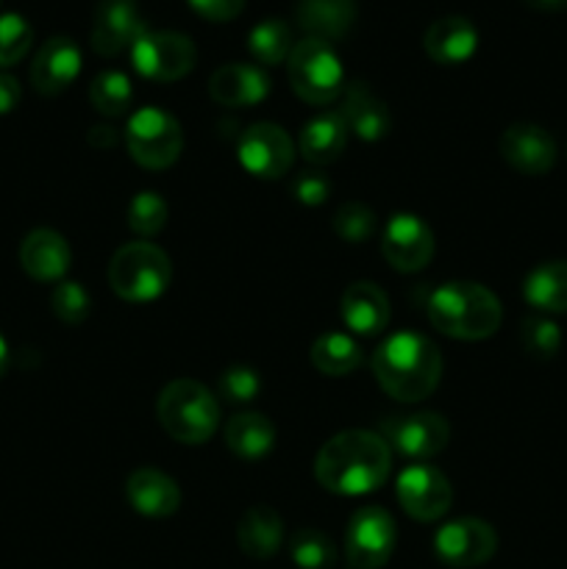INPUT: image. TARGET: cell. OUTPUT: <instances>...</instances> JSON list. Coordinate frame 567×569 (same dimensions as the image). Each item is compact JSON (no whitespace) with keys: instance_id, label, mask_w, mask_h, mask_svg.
<instances>
[{"instance_id":"obj_9","label":"cell","mask_w":567,"mask_h":569,"mask_svg":"<svg viewBox=\"0 0 567 569\" xmlns=\"http://www.w3.org/2000/svg\"><path fill=\"white\" fill-rule=\"evenodd\" d=\"M398 542L392 515L381 506H365L356 511L345 531V559L354 569H381Z\"/></svg>"},{"instance_id":"obj_20","label":"cell","mask_w":567,"mask_h":569,"mask_svg":"<svg viewBox=\"0 0 567 569\" xmlns=\"http://www.w3.org/2000/svg\"><path fill=\"white\" fill-rule=\"evenodd\" d=\"M126 498L142 517L161 520V517H170L178 511V506H181V489L161 470L139 467V470H133L128 476Z\"/></svg>"},{"instance_id":"obj_12","label":"cell","mask_w":567,"mask_h":569,"mask_svg":"<svg viewBox=\"0 0 567 569\" xmlns=\"http://www.w3.org/2000/svg\"><path fill=\"white\" fill-rule=\"evenodd\" d=\"M237 156L239 164L253 178L278 181L292 167L295 144L284 128L272 126V122H256L239 137Z\"/></svg>"},{"instance_id":"obj_4","label":"cell","mask_w":567,"mask_h":569,"mask_svg":"<svg viewBox=\"0 0 567 569\" xmlns=\"http://www.w3.org/2000/svg\"><path fill=\"white\" fill-rule=\"evenodd\" d=\"M156 415H159L161 428L176 442L203 445L217 431L220 406L203 383L192 381V378H178V381L167 383L165 392L159 395Z\"/></svg>"},{"instance_id":"obj_23","label":"cell","mask_w":567,"mask_h":569,"mask_svg":"<svg viewBox=\"0 0 567 569\" xmlns=\"http://www.w3.org/2000/svg\"><path fill=\"white\" fill-rule=\"evenodd\" d=\"M298 26L309 33V39L320 42H337L348 37V31L356 22V0H300Z\"/></svg>"},{"instance_id":"obj_42","label":"cell","mask_w":567,"mask_h":569,"mask_svg":"<svg viewBox=\"0 0 567 569\" xmlns=\"http://www.w3.org/2000/svg\"><path fill=\"white\" fill-rule=\"evenodd\" d=\"M89 144H92V148H98V150L115 148L117 131L111 126H94L92 131H89Z\"/></svg>"},{"instance_id":"obj_11","label":"cell","mask_w":567,"mask_h":569,"mask_svg":"<svg viewBox=\"0 0 567 569\" xmlns=\"http://www.w3.org/2000/svg\"><path fill=\"white\" fill-rule=\"evenodd\" d=\"M378 437L389 445V450H398L400 456L431 459L448 448L450 426L445 417L434 415V411H420V415L387 417L378 428Z\"/></svg>"},{"instance_id":"obj_17","label":"cell","mask_w":567,"mask_h":569,"mask_svg":"<svg viewBox=\"0 0 567 569\" xmlns=\"http://www.w3.org/2000/svg\"><path fill=\"white\" fill-rule=\"evenodd\" d=\"M81 72V50L72 39L53 37L39 48L31 64V83L39 94H61Z\"/></svg>"},{"instance_id":"obj_38","label":"cell","mask_w":567,"mask_h":569,"mask_svg":"<svg viewBox=\"0 0 567 569\" xmlns=\"http://www.w3.org/2000/svg\"><path fill=\"white\" fill-rule=\"evenodd\" d=\"M261 392L259 372L250 367H228L217 381V395L226 403H253L256 395Z\"/></svg>"},{"instance_id":"obj_3","label":"cell","mask_w":567,"mask_h":569,"mask_svg":"<svg viewBox=\"0 0 567 569\" xmlns=\"http://www.w3.org/2000/svg\"><path fill=\"white\" fill-rule=\"evenodd\" d=\"M428 320L439 333L465 342L489 339L500 328V300L481 283L454 281L434 289L428 298Z\"/></svg>"},{"instance_id":"obj_7","label":"cell","mask_w":567,"mask_h":569,"mask_svg":"<svg viewBox=\"0 0 567 569\" xmlns=\"http://www.w3.org/2000/svg\"><path fill=\"white\" fill-rule=\"evenodd\" d=\"M126 142L131 159L148 170H165L176 164L183 150L181 122L159 106H145L133 111L126 128Z\"/></svg>"},{"instance_id":"obj_26","label":"cell","mask_w":567,"mask_h":569,"mask_svg":"<svg viewBox=\"0 0 567 569\" xmlns=\"http://www.w3.org/2000/svg\"><path fill=\"white\" fill-rule=\"evenodd\" d=\"M237 542L250 559H272L284 542V520L270 506H253L239 517Z\"/></svg>"},{"instance_id":"obj_15","label":"cell","mask_w":567,"mask_h":569,"mask_svg":"<svg viewBox=\"0 0 567 569\" xmlns=\"http://www.w3.org/2000/svg\"><path fill=\"white\" fill-rule=\"evenodd\" d=\"M148 26L139 17L137 0H100L94 11L92 48L100 56H120L131 50Z\"/></svg>"},{"instance_id":"obj_6","label":"cell","mask_w":567,"mask_h":569,"mask_svg":"<svg viewBox=\"0 0 567 569\" xmlns=\"http://www.w3.org/2000/svg\"><path fill=\"white\" fill-rule=\"evenodd\" d=\"M289 83L295 94L311 106H326L331 100L342 98L345 92V70L334 48L320 39L298 42L287 59Z\"/></svg>"},{"instance_id":"obj_33","label":"cell","mask_w":567,"mask_h":569,"mask_svg":"<svg viewBox=\"0 0 567 569\" xmlns=\"http://www.w3.org/2000/svg\"><path fill=\"white\" fill-rule=\"evenodd\" d=\"M331 228L342 242L361 244L376 233V211L367 203H361V200H348V203H342L334 211Z\"/></svg>"},{"instance_id":"obj_30","label":"cell","mask_w":567,"mask_h":569,"mask_svg":"<svg viewBox=\"0 0 567 569\" xmlns=\"http://www.w3.org/2000/svg\"><path fill=\"white\" fill-rule=\"evenodd\" d=\"M292 48V31H289V26L284 20L259 22V26H253V31L248 37V50L253 53V59L267 67H276L281 61H287Z\"/></svg>"},{"instance_id":"obj_5","label":"cell","mask_w":567,"mask_h":569,"mask_svg":"<svg viewBox=\"0 0 567 569\" xmlns=\"http://www.w3.org/2000/svg\"><path fill=\"white\" fill-rule=\"evenodd\" d=\"M172 264L161 248L150 242L122 244L109 264V283L122 300L148 303L170 287Z\"/></svg>"},{"instance_id":"obj_16","label":"cell","mask_w":567,"mask_h":569,"mask_svg":"<svg viewBox=\"0 0 567 569\" xmlns=\"http://www.w3.org/2000/svg\"><path fill=\"white\" fill-rule=\"evenodd\" d=\"M500 156L523 176H545L556 164V142L545 128L517 122L500 137Z\"/></svg>"},{"instance_id":"obj_24","label":"cell","mask_w":567,"mask_h":569,"mask_svg":"<svg viewBox=\"0 0 567 569\" xmlns=\"http://www.w3.org/2000/svg\"><path fill=\"white\" fill-rule=\"evenodd\" d=\"M342 320L359 337H376L389 322V298L376 283H350L342 295Z\"/></svg>"},{"instance_id":"obj_37","label":"cell","mask_w":567,"mask_h":569,"mask_svg":"<svg viewBox=\"0 0 567 569\" xmlns=\"http://www.w3.org/2000/svg\"><path fill=\"white\" fill-rule=\"evenodd\" d=\"M50 306H53V315L59 317L67 326H78L89 317L92 309V298H89L87 289L76 281H59V287L50 295Z\"/></svg>"},{"instance_id":"obj_36","label":"cell","mask_w":567,"mask_h":569,"mask_svg":"<svg viewBox=\"0 0 567 569\" xmlns=\"http://www.w3.org/2000/svg\"><path fill=\"white\" fill-rule=\"evenodd\" d=\"M33 31L26 17L0 14V67H11L31 50Z\"/></svg>"},{"instance_id":"obj_1","label":"cell","mask_w":567,"mask_h":569,"mask_svg":"<svg viewBox=\"0 0 567 569\" xmlns=\"http://www.w3.org/2000/svg\"><path fill=\"white\" fill-rule=\"evenodd\" d=\"M392 470V450L378 433L342 431L328 439L315 461V476L322 489L345 498L370 495L387 483Z\"/></svg>"},{"instance_id":"obj_22","label":"cell","mask_w":567,"mask_h":569,"mask_svg":"<svg viewBox=\"0 0 567 569\" xmlns=\"http://www.w3.org/2000/svg\"><path fill=\"white\" fill-rule=\"evenodd\" d=\"M70 244L50 228H37L20 244V264L37 281H61L70 270Z\"/></svg>"},{"instance_id":"obj_41","label":"cell","mask_w":567,"mask_h":569,"mask_svg":"<svg viewBox=\"0 0 567 569\" xmlns=\"http://www.w3.org/2000/svg\"><path fill=\"white\" fill-rule=\"evenodd\" d=\"M20 83L9 72H0V114H11L20 103Z\"/></svg>"},{"instance_id":"obj_2","label":"cell","mask_w":567,"mask_h":569,"mask_svg":"<svg viewBox=\"0 0 567 569\" xmlns=\"http://www.w3.org/2000/svg\"><path fill=\"white\" fill-rule=\"evenodd\" d=\"M372 376L389 398L417 403L439 387L442 353L422 333L398 331L372 353Z\"/></svg>"},{"instance_id":"obj_27","label":"cell","mask_w":567,"mask_h":569,"mask_svg":"<svg viewBox=\"0 0 567 569\" xmlns=\"http://www.w3.org/2000/svg\"><path fill=\"white\" fill-rule=\"evenodd\" d=\"M226 445L239 459L259 461L276 445V426L265 415H256V411L233 415L226 426Z\"/></svg>"},{"instance_id":"obj_14","label":"cell","mask_w":567,"mask_h":569,"mask_svg":"<svg viewBox=\"0 0 567 569\" xmlns=\"http://www.w3.org/2000/svg\"><path fill=\"white\" fill-rule=\"evenodd\" d=\"M381 253L398 272H417L431 261L434 233L420 217L395 214L381 237Z\"/></svg>"},{"instance_id":"obj_10","label":"cell","mask_w":567,"mask_h":569,"mask_svg":"<svg viewBox=\"0 0 567 569\" xmlns=\"http://www.w3.org/2000/svg\"><path fill=\"white\" fill-rule=\"evenodd\" d=\"M398 503L411 520L434 522L448 515L454 503V489L442 470L431 465H409L395 483Z\"/></svg>"},{"instance_id":"obj_25","label":"cell","mask_w":567,"mask_h":569,"mask_svg":"<svg viewBox=\"0 0 567 569\" xmlns=\"http://www.w3.org/2000/svg\"><path fill=\"white\" fill-rule=\"evenodd\" d=\"M345 144H348V126L339 117V111H326V114L311 117L298 139L300 156L315 167L337 161L342 156Z\"/></svg>"},{"instance_id":"obj_34","label":"cell","mask_w":567,"mask_h":569,"mask_svg":"<svg viewBox=\"0 0 567 569\" xmlns=\"http://www.w3.org/2000/svg\"><path fill=\"white\" fill-rule=\"evenodd\" d=\"M520 342L531 359L548 361L561 350V331L548 317H526L520 326Z\"/></svg>"},{"instance_id":"obj_29","label":"cell","mask_w":567,"mask_h":569,"mask_svg":"<svg viewBox=\"0 0 567 569\" xmlns=\"http://www.w3.org/2000/svg\"><path fill=\"white\" fill-rule=\"evenodd\" d=\"M311 365L322 372V376H331V378H342L350 376L361 367L365 356H361V348L356 339H350L348 333H339V331H328L322 337L315 339L311 345V353H309Z\"/></svg>"},{"instance_id":"obj_13","label":"cell","mask_w":567,"mask_h":569,"mask_svg":"<svg viewBox=\"0 0 567 569\" xmlns=\"http://www.w3.org/2000/svg\"><path fill=\"white\" fill-rule=\"evenodd\" d=\"M498 550V533L489 522L476 517H461L448 522L434 537V553L448 567H478Z\"/></svg>"},{"instance_id":"obj_31","label":"cell","mask_w":567,"mask_h":569,"mask_svg":"<svg viewBox=\"0 0 567 569\" xmlns=\"http://www.w3.org/2000/svg\"><path fill=\"white\" fill-rule=\"evenodd\" d=\"M89 100H92L94 109L106 117H120L131 109L133 89L128 81L126 72L120 70H106L89 83Z\"/></svg>"},{"instance_id":"obj_28","label":"cell","mask_w":567,"mask_h":569,"mask_svg":"<svg viewBox=\"0 0 567 569\" xmlns=\"http://www.w3.org/2000/svg\"><path fill=\"white\" fill-rule=\"evenodd\" d=\"M523 298L539 311L565 315L567 311V261H545L534 267L523 283Z\"/></svg>"},{"instance_id":"obj_43","label":"cell","mask_w":567,"mask_h":569,"mask_svg":"<svg viewBox=\"0 0 567 569\" xmlns=\"http://www.w3.org/2000/svg\"><path fill=\"white\" fill-rule=\"evenodd\" d=\"M528 9L545 11V14H561L567 11V0H526Z\"/></svg>"},{"instance_id":"obj_19","label":"cell","mask_w":567,"mask_h":569,"mask_svg":"<svg viewBox=\"0 0 567 569\" xmlns=\"http://www.w3.org/2000/svg\"><path fill=\"white\" fill-rule=\"evenodd\" d=\"M209 94L226 109H250L270 94V78L256 64H226L211 72Z\"/></svg>"},{"instance_id":"obj_35","label":"cell","mask_w":567,"mask_h":569,"mask_svg":"<svg viewBox=\"0 0 567 569\" xmlns=\"http://www.w3.org/2000/svg\"><path fill=\"white\" fill-rule=\"evenodd\" d=\"M167 214H170V209H167L161 194L139 192L128 203V228L139 237H156L167 226Z\"/></svg>"},{"instance_id":"obj_44","label":"cell","mask_w":567,"mask_h":569,"mask_svg":"<svg viewBox=\"0 0 567 569\" xmlns=\"http://www.w3.org/2000/svg\"><path fill=\"white\" fill-rule=\"evenodd\" d=\"M6 370H9V345L0 337V376H6Z\"/></svg>"},{"instance_id":"obj_40","label":"cell","mask_w":567,"mask_h":569,"mask_svg":"<svg viewBox=\"0 0 567 569\" xmlns=\"http://www.w3.org/2000/svg\"><path fill=\"white\" fill-rule=\"evenodd\" d=\"M187 3L195 14L211 22H228L245 9V0H187Z\"/></svg>"},{"instance_id":"obj_18","label":"cell","mask_w":567,"mask_h":569,"mask_svg":"<svg viewBox=\"0 0 567 569\" xmlns=\"http://www.w3.org/2000/svg\"><path fill=\"white\" fill-rule=\"evenodd\" d=\"M339 117L345 120L348 131H354L365 142H378L392 128V114H389L387 103L361 81L345 83Z\"/></svg>"},{"instance_id":"obj_8","label":"cell","mask_w":567,"mask_h":569,"mask_svg":"<svg viewBox=\"0 0 567 569\" xmlns=\"http://www.w3.org/2000/svg\"><path fill=\"white\" fill-rule=\"evenodd\" d=\"M198 50L192 39L178 31H145L137 42L131 44V64L133 70L150 81H178L195 67Z\"/></svg>"},{"instance_id":"obj_21","label":"cell","mask_w":567,"mask_h":569,"mask_svg":"<svg viewBox=\"0 0 567 569\" xmlns=\"http://www.w3.org/2000/svg\"><path fill=\"white\" fill-rule=\"evenodd\" d=\"M422 48H426L428 59L437 61V64H465L476 53L478 31L467 17H439L428 26L426 37H422Z\"/></svg>"},{"instance_id":"obj_39","label":"cell","mask_w":567,"mask_h":569,"mask_svg":"<svg viewBox=\"0 0 567 569\" xmlns=\"http://www.w3.org/2000/svg\"><path fill=\"white\" fill-rule=\"evenodd\" d=\"M289 192H292V198L298 200V203L320 206V203H326V198L331 194V181H328L322 172L304 170L300 176L292 178V183H289Z\"/></svg>"},{"instance_id":"obj_32","label":"cell","mask_w":567,"mask_h":569,"mask_svg":"<svg viewBox=\"0 0 567 569\" xmlns=\"http://www.w3.org/2000/svg\"><path fill=\"white\" fill-rule=\"evenodd\" d=\"M289 556L300 569H328L337 561V548L331 539L317 528L295 531L289 539Z\"/></svg>"}]
</instances>
